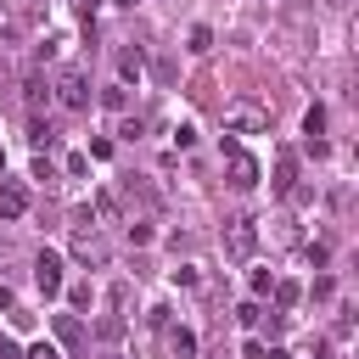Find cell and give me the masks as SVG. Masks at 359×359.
<instances>
[{
    "label": "cell",
    "mask_w": 359,
    "mask_h": 359,
    "mask_svg": "<svg viewBox=\"0 0 359 359\" xmlns=\"http://www.w3.org/2000/svg\"><path fill=\"white\" fill-rule=\"evenodd\" d=\"M50 101H62L67 112H84V107H90V79H84V67H62V73L50 79Z\"/></svg>",
    "instance_id": "1"
},
{
    "label": "cell",
    "mask_w": 359,
    "mask_h": 359,
    "mask_svg": "<svg viewBox=\"0 0 359 359\" xmlns=\"http://www.w3.org/2000/svg\"><path fill=\"white\" fill-rule=\"evenodd\" d=\"M224 129H230V135H264V129H269V107H258V101H230V107H224Z\"/></svg>",
    "instance_id": "2"
},
{
    "label": "cell",
    "mask_w": 359,
    "mask_h": 359,
    "mask_svg": "<svg viewBox=\"0 0 359 359\" xmlns=\"http://www.w3.org/2000/svg\"><path fill=\"white\" fill-rule=\"evenodd\" d=\"M224 252L247 264V258L258 252V224H252V219H230V224H224Z\"/></svg>",
    "instance_id": "3"
},
{
    "label": "cell",
    "mask_w": 359,
    "mask_h": 359,
    "mask_svg": "<svg viewBox=\"0 0 359 359\" xmlns=\"http://www.w3.org/2000/svg\"><path fill=\"white\" fill-rule=\"evenodd\" d=\"M224 151H230V185L236 191H252L258 185V157H247L241 146H224Z\"/></svg>",
    "instance_id": "4"
},
{
    "label": "cell",
    "mask_w": 359,
    "mask_h": 359,
    "mask_svg": "<svg viewBox=\"0 0 359 359\" xmlns=\"http://www.w3.org/2000/svg\"><path fill=\"white\" fill-rule=\"evenodd\" d=\"M73 258H79V264H95V269H101V264H107V241H101L95 230H73Z\"/></svg>",
    "instance_id": "5"
},
{
    "label": "cell",
    "mask_w": 359,
    "mask_h": 359,
    "mask_svg": "<svg viewBox=\"0 0 359 359\" xmlns=\"http://www.w3.org/2000/svg\"><path fill=\"white\" fill-rule=\"evenodd\" d=\"M28 213V185L22 180H0V219H22Z\"/></svg>",
    "instance_id": "6"
},
{
    "label": "cell",
    "mask_w": 359,
    "mask_h": 359,
    "mask_svg": "<svg viewBox=\"0 0 359 359\" xmlns=\"http://www.w3.org/2000/svg\"><path fill=\"white\" fill-rule=\"evenodd\" d=\"M34 280H39L45 297L62 292V258H56V252H39V258H34Z\"/></svg>",
    "instance_id": "7"
},
{
    "label": "cell",
    "mask_w": 359,
    "mask_h": 359,
    "mask_svg": "<svg viewBox=\"0 0 359 359\" xmlns=\"http://www.w3.org/2000/svg\"><path fill=\"white\" fill-rule=\"evenodd\" d=\"M163 348H168V359H196V337L180 325V331H163Z\"/></svg>",
    "instance_id": "8"
},
{
    "label": "cell",
    "mask_w": 359,
    "mask_h": 359,
    "mask_svg": "<svg viewBox=\"0 0 359 359\" xmlns=\"http://www.w3.org/2000/svg\"><path fill=\"white\" fill-rule=\"evenodd\" d=\"M297 185V151H275V191Z\"/></svg>",
    "instance_id": "9"
},
{
    "label": "cell",
    "mask_w": 359,
    "mask_h": 359,
    "mask_svg": "<svg viewBox=\"0 0 359 359\" xmlns=\"http://www.w3.org/2000/svg\"><path fill=\"white\" fill-rule=\"evenodd\" d=\"M56 342H62V348H79V342H84L79 314H56Z\"/></svg>",
    "instance_id": "10"
},
{
    "label": "cell",
    "mask_w": 359,
    "mask_h": 359,
    "mask_svg": "<svg viewBox=\"0 0 359 359\" xmlns=\"http://www.w3.org/2000/svg\"><path fill=\"white\" fill-rule=\"evenodd\" d=\"M118 73H123V79H135V84H140V73H146V56H140V50H135V45H129V50H118Z\"/></svg>",
    "instance_id": "11"
},
{
    "label": "cell",
    "mask_w": 359,
    "mask_h": 359,
    "mask_svg": "<svg viewBox=\"0 0 359 359\" xmlns=\"http://www.w3.org/2000/svg\"><path fill=\"white\" fill-rule=\"evenodd\" d=\"M22 101H28V107H34V112H39V107H45V101H50V84H45V79H39V73H28V84H22Z\"/></svg>",
    "instance_id": "12"
},
{
    "label": "cell",
    "mask_w": 359,
    "mask_h": 359,
    "mask_svg": "<svg viewBox=\"0 0 359 359\" xmlns=\"http://www.w3.org/2000/svg\"><path fill=\"white\" fill-rule=\"evenodd\" d=\"M90 208H95V219H107V224L118 219V196H112V191H95V202H90Z\"/></svg>",
    "instance_id": "13"
},
{
    "label": "cell",
    "mask_w": 359,
    "mask_h": 359,
    "mask_svg": "<svg viewBox=\"0 0 359 359\" xmlns=\"http://www.w3.org/2000/svg\"><path fill=\"white\" fill-rule=\"evenodd\" d=\"M269 292H275V309H292V303H297V286H292V280H275Z\"/></svg>",
    "instance_id": "14"
},
{
    "label": "cell",
    "mask_w": 359,
    "mask_h": 359,
    "mask_svg": "<svg viewBox=\"0 0 359 359\" xmlns=\"http://www.w3.org/2000/svg\"><path fill=\"white\" fill-rule=\"evenodd\" d=\"M191 50L208 56V50H213V34H208V28H191Z\"/></svg>",
    "instance_id": "15"
},
{
    "label": "cell",
    "mask_w": 359,
    "mask_h": 359,
    "mask_svg": "<svg viewBox=\"0 0 359 359\" xmlns=\"http://www.w3.org/2000/svg\"><path fill=\"white\" fill-rule=\"evenodd\" d=\"M129 241L146 247V241H151V224H146V219H129Z\"/></svg>",
    "instance_id": "16"
},
{
    "label": "cell",
    "mask_w": 359,
    "mask_h": 359,
    "mask_svg": "<svg viewBox=\"0 0 359 359\" xmlns=\"http://www.w3.org/2000/svg\"><path fill=\"white\" fill-rule=\"evenodd\" d=\"M22 359H62V348H56V342H34Z\"/></svg>",
    "instance_id": "17"
},
{
    "label": "cell",
    "mask_w": 359,
    "mask_h": 359,
    "mask_svg": "<svg viewBox=\"0 0 359 359\" xmlns=\"http://www.w3.org/2000/svg\"><path fill=\"white\" fill-rule=\"evenodd\" d=\"M320 129H325V112H320V107H309V118H303V135H320Z\"/></svg>",
    "instance_id": "18"
},
{
    "label": "cell",
    "mask_w": 359,
    "mask_h": 359,
    "mask_svg": "<svg viewBox=\"0 0 359 359\" xmlns=\"http://www.w3.org/2000/svg\"><path fill=\"white\" fill-rule=\"evenodd\" d=\"M174 286H202V275H196L191 264H180V269H174Z\"/></svg>",
    "instance_id": "19"
},
{
    "label": "cell",
    "mask_w": 359,
    "mask_h": 359,
    "mask_svg": "<svg viewBox=\"0 0 359 359\" xmlns=\"http://www.w3.org/2000/svg\"><path fill=\"white\" fill-rule=\"evenodd\" d=\"M269 286H275V275H269V269H252V292H258V297H264V292H269Z\"/></svg>",
    "instance_id": "20"
},
{
    "label": "cell",
    "mask_w": 359,
    "mask_h": 359,
    "mask_svg": "<svg viewBox=\"0 0 359 359\" xmlns=\"http://www.w3.org/2000/svg\"><path fill=\"white\" fill-rule=\"evenodd\" d=\"M67 297H73V309H90V280H79V286H73Z\"/></svg>",
    "instance_id": "21"
},
{
    "label": "cell",
    "mask_w": 359,
    "mask_h": 359,
    "mask_svg": "<svg viewBox=\"0 0 359 359\" xmlns=\"http://www.w3.org/2000/svg\"><path fill=\"white\" fill-rule=\"evenodd\" d=\"M236 314H241V325H258V320H264V309H258V303H241Z\"/></svg>",
    "instance_id": "22"
},
{
    "label": "cell",
    "mask_w": 359,
    "mask_h": 359,
    "mask_svg": "<svg viewBox=\"0 0 359 359\" xmlns=\"http://www.w3.org/2000/svg\"><path fill=\"white\" fill-rule=\"evenodd\" d=\"M0 359H22V348L17 342H0Z\"/></svg>",
    "instance_id": "23"
},
{
    "label": "cell",
    "mask_w": 359,
    "mask_h": 359,
    "mask_svg": "<svg viewBox=\"0 0 359 359\" xmlns=\"http://www.w3.org/2000/svg\"><path fill=\"white\" fill-rule=\"evenodd\" d=\"M258 359H292V353H286V348H264Z\"/></svg>",
    "instance_id": "24"
},
{
    "label": "cell",
    "mask_w": 359,
    "mask_h": 359,
    "mask_svg": "<svg viewBox=\"0 0 359 359\" xmlns=\"http://www.w3.org/2000/svg\"><path fill=\"white\" fill-rule=\"evenodd\" d=\"M0 309H11V286H0Z\"/></svg>",
    "instance_id": "25"
},
{
    "label": "cell",
    "mask_w": 359,
    "mask_h": 359,
    "mask_svg": "<svg viewBox=\"0 0 359 359\" xmlns=\"http://www.w3.org/2000/svg\"><path fill=\"white\" fill-rule=\"evenodd\" d=\"M73 6H79V11H90V6H95V0H73Z\"/></svg>",
    "instance_id": "26"
},
{
    "label": "cell",
    "mask_w": 359,
    "mask_h": 359,
    "mask_svg": "<svg viewBox=\"0 0 359 359\" xmlns=\"http://www.w3.org/2000/svg\"><path fill=\"white\" fill-rule=\"evenodd\" d=\"M118 6H135V0H118Z\"/></svg>",
    "instance_id": "27"
}]
</instances>
